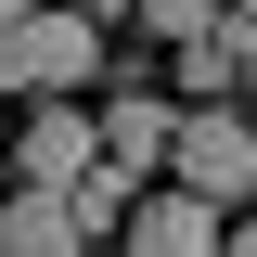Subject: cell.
Segmentation results:
<instances>
[{"instance_id": "cell-11", "label": "cell", "mask_w": 257, "mask_h": 257, "mask_svg": "<svg viewBox=\"0 0 257 257\" xmlns=\"http://www.w3.org/2000/svg\"><path fill=\"white\" fill-rule=\"evenodd\" d=\"M77 13H128V0H77Z\"/></svg>"}, {"instance_id": "cell-2", "label": "cell", "mask_w": 257, "mask_h": 257, "mask_svg": "<svg viewBox=\"0 0 257 257\" xmlns=\"http://www.w3.org/2000/svg\"><path fill=\"white\" fill-rule=\"evenodd\" d=\"M103 64V13H77V0H39V13H13L0 26V90H77Z\"/></svg>"}, {"instance_id": "cell-5", "label": "cell", "mask_w": 257, "mask_h": 257, "mask_svg": "<svg viewBox=\"0 0 257 257\" xmlns=\"http://www.w3.org/2000/svg\"><path fill=\"white\" fill-rule=\"evenodd\" d=\"M90 155H103V116H77V90H39L26 142H13V180H77Z\"/></svg>"}, {"instance_id": "cell-9", "label": "cell", "mask_w": 257, "mask_h": 257, "mask_svg": "<svg viewBox=\"0 0 257 257\" xmlns=\"http://www.w3.org/2000/svg\"><path fill=\"white\" fill-rule=\"evenodd\" d=\"M180 52V103H206V90H231V64H219V39H167Z\"/></svg>"}, {"instance_id": "cell-8", "label": "cell", "mask_w": 257, "mask_h": 257, "mask_svg": "<svg viewBox=\"0 0 257 257\" xmlns=\"http://www.w3.org/2000/svg\"><path fill=\"white\" fill-rule=\"evenodd\" d=\"M128 13H142V39H206L219 26V0H128Z\"/></svg>"}, {"instance_id": "cell-1", "label": "cell", "mask_w": 257, "mask_h": 257, "mask_svg": "<svg viewBox=\"0 0 257 257\" xmlns=\"http://www.w3.org/2000/svg\"><path fill=\"white\" fill-rule=\"evenodd\" d=\"M167 180H193L206 206H244V193H257V116H244L231 90L180 103V128H167Z\"/></svg>"}, {"instance_id": "cell-4", "label": "cell", "mask_w": 257, "mask_h": 257, "mask_svg": "<svg viewBox=\"0 0 257 257\" xmlns=\"http://www.w3.org/2000/svg\"><path fill=\"white\" fill-rule=\"evenodd\" d=\"M64 244H90L77 193L64 180H0V257H64Z\"/></svg>"}, {"instance_id": "cell-3", "label": "cell", "mask_w": 257, "mask_h": 257, "mask_svg": "<svg viewBox=\"0 0 257 257\" xmlns=\"http://www.w3.org/2000/svg\"><path fill=\"white\" fill-rule=\"evenodd\" d=\"M219 219H231V206H206L193 180H167V167H155V180L128 193L116 244H142V257H219Z\"/></svg>"}, {"instance_id": "cell-6", "label": "cell", "mask_w": 257, "mask_h": 257, "mask_svg": "<svg viewBox=\"0 0 257 257\" xmlns=\"http://www.w3.org/2000/svg\"><path fill=\"white\" fill-rule=\"evenodd\" d=\"M167 128H180V116H167L155 90H116V103H103V155H116L128 180H155V167H167Z\"/></svg>"}, {"instance_id": "cell-10", "label": "cell", "mask_w": 257, "mask_h": 257, "mask_svg": "<svg viewBox=\"0 0 257 257\" xmlns=\"http://www.w3.org/2000/svg\"><path fill=\"white\" fill-rule=\"evenodd\" d=\"M13 13H39V0H0V26H13Z\"/></svg>"}, {"instance_id": "cell-12", "label": "cell", "mask_w": 257, "mask_h": 257, "mask_svg": "<svg viewBox=\"0 0 257 257\" xmlns=\"http://www.w3.org/2000/svg\"><path fill=\"white\" fill-rule=\"evenodd\" d=\"M0 180H13V167H0Z\"/></svg>"}, {"instance_id": "cell-7", "label": "cell", "mask_w": 257, "mask_h": 257, "mask_svg": "<svg viewBox=\"0 0 257 257\" xmlns=\"http://www.w3.org/2000/svg\"><path fill=\"white\" fill-rule=\"evenodd\" d=\"M206 39H219V64H231V90H257V13H244V0H219V26H206Z\"/></svg>"}]
</instances>
